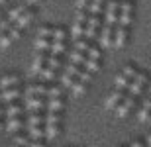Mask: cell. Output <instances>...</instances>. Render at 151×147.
I'll use <instances>...</instances> for the list:
<instances>
[{
    "mask_svg": "<svg viewBox=\"0 0 151 147\" xmlns=\"http://www.w3.org/2000/svg\"><path fill=\"white\" fill-rule=\"evenodd\" d=\"M118 16H120V2L118 0H106L104 14H102V22L106 24V26H116Z\"/></svg>",
    "mask_w": 151,
    "mask_h": 147,
    "instance_id": "cell-1",
    "label": "cell"
},
{
    "mask_svg": "<svg viewBox=\"0 0 151 147\" xmlns=\"http://www.w3.org/2000/svg\"><path fill=\"white\" fill-rule=\"evenodd\" d=\"M114 28H116V26H106V24H102L100 34H98V45H100L102 49L114 47Z\"/></svg>",
    "mask_w": 151,
    "mask_h": 147,
    "instance_id": "cell-2",
    "label": "cell"
},
{
    "mask_svg": "<svg viewBox=\"0 0 151 147\" xmlns=\"http://www.w3.org/2000/svg\"><path fill=\"white\" fill-rule=\"evenodd\" d=\"M24 108L28 112H39L47 108V102L43 100V96H24Z\"/></svg>",
    "mask_w": 151,
    "mask_h": 147,
    "instance_id": "cell-3",
    "label": "cell"
},
{
    "mask_svg": "<svg viewBox=\"0 0 151 147\" xmlns=\"http://www.w3.org/2000/svg\"><path fill=\"white\" fill-rule=\"evenodd\" d=\"M128 37H129V29L126 28V26L116 24V28H114V47H116V49L124 47L128 43Z\"/></svg>",
    "mask_w": 151,
    "mask_h": 147,
    "instance_id": "cell-4",
    "label": "cell"
},
{
    "mask_svg": "<svg viewBox=\"0 0 151 147\" xmlns=\"http://www.w3.org/2000/svg\"><path fill=\"white\" fill-rule=\"evenodd\" d=\"M134 104H135V96H134V94L124 96V100L116 106V116H118V118H126V116L129 114V110L134 108Z\"/></svg>",
    "mask_w": 151,
    "mask_h": 147,
    "instance_id": "cell-5",
    "label": "cell"
},
{
    "mask_svg": "<svg viewBox=\"0 0 151 147\" xmlns=\"http://www.w3.org/2000/svg\"><path fill=\"white\" fill-rule=\"evenodd\" d=\"M47 53L45 51H37L35 53V59H34V65H32V75H39L41 71L45 69V65H47Z\"/></svg>",
    "mask_w": 151,
    "mask_h": 147,
    "instance_id": "cell-6",
    "label": "cell"
},
{
    "mask_svg": "<svg viewBox=\"0 0 151 147\" xmlns=\"http://www.w3.org/2000/svg\"><path fill=\"white\" fill-rule=\"evenodd\" d=\"M124 96H126V94H124V90H120V88H116V90H114L112 94H108L106 102H104L106 110H116V106L124 100Z\"/></svg>",
    "mask_w": 151,
    "mask_h": 147,
    "instance_id": "cell-7",
    "label": "cell"
},
{
    "mask_svg": "<svg viewBox=\"0 0 151 147\" xmlns=\"http://www.w3.org/2000/svg\"><path fill=\"white\" fill-rule=\"evenodd\" d=\"M18 98H22V92L18 86H10V88H4V90H0V100L2 102H14Z\"/></svg>",
    "mask_w": 151,
    "mask_h": 147,
    "instance_id": "cell-8",
    "label": "cell"
},
{
    "mask_svg": "<svg viewBox=\"0 0 151 147\" xmlns=\"http://www.w3.org/2000/svg\"><path fill=\"white\" fill-rule=\"evenodd\" d=\"M34 18H35V12H34V10H26V12L22 14V16L18 18L16 22H14V26H18L20 29H26V28L29 26V24L34 22Z\"/></svg>",
    "mask_w": 151,
    "mask_h": 147,
    "instance_id": "cell-9",
    "label": "cell"
},
{
    "mask_svg": "<svg viewBox=\"0 0 151 147\" xmlns=\"http://www.w3.org/2000/svg\"><path fill=\"white\" fill-rule=\"evenodd\" d=\"M47 88L49 86H45V85H29L26 88L24 96H47Z\"/></svg>",
    "mask_w": 151,
    "mask_h": 147,
    "instance_id": "cell-10",
    "label": "cell"
},
{
    "mask_svg": "<svg viewBox=\"0 0 151 147\" xmlns=\"http://www.w3.org/2000/svg\"><path fill=\"white\" fill-rule=\"evenodd\" d=\"M18 85H20V77L18 75H4V77H0V90L10 88V86H18Z\"/></svg>",
    "mask_w": 151,
    "mask_h": 147,
    "instance_id": "cell-11",
    "label": "cell"
},
{
    "mask_svg": "<svg viewBox=\"0 0 151 147\" xmlns=\"http://www.w3.org/2000/svg\"><path fill=\"white\" fill-rule=\"evenodd\" d=\"M24 110H26V108H24V106H20V104L8 102V106L4 108V116H8V118H20Z\"/></svg>",
    "mask_w": 151,
    "mask_h": 147,
    "instance_id": "cell-12",
    "label": "cell"
},
{
    "mask_svg": "<svg viewBox=\"0 0 151 147\" xmlns=\"http://www.w3.org/2000/svg\"><path fill=\"white\" fill-rule=\"evenodd\" d=\"M69 61L71 63H77V65H81V67H83L84 65V61H86V53H84V51H78V49H71L69 51Z\"/></svg>",
    "mask_w": 151,
    "mask_h": 147,
    "instance_id": "cell-13",
    "label": "cell"
},
{
    "mask_svg": "<svg viewBox=\"0 0 151 147\" xmlns=\"http://www.w3.org/2000/svg\"><path fill=\"white\" fill-rule=\"evenodd\" d=\"M114 85H116V88H120V90H128L129 85H132V79H129V77H126L124 73H120V75H116Z\"/></svg>",
    "mask_w": 151,
    "mask_h": 147,
    "instance_id": "cell-14",
    "label": "cell"
},
{
    "mask_svg": "<svg viewBox=\"0 0 151 147\" xmlns=\"http://www.w3.org/2000/svg\"><path fill=\"white\" fill-rule=\"evenodd\" d=\"M63 108H65L63 96H59V98H49V100H47V110H49V112H61Z\"/></svg>",
    "mask_w": 151,
    "mask_h": 147,
    "instance_id": "cell-15",
    "label": "cell"
},
{
    "mask_svg": "<svg viewBox=\"0 0 151 147\" xmlns=\"http://www.w3.org/2000/svg\"><path fill=\"white\" fill-rule=\"evenodd\" d=\"M37 77H39L41 80H43V82H51V80H55V79H57V71L45 65V69H43V71H41V73L37 75Z\"/></svg>",
    "mask_w": 151,
    "mask_h": 147,
    "instance_id": "cell-16",
    "label": "cell"
},
{
    "mask_svg": "<svg viewBox=\"0 0 151 147\" xmlns=\"http://www.w3.org/2000/svg\"><path fill=\"white\" fill-rule=\"evenodd\" d=\"M24 125H26V124H24L20 118H8V122H6V130H8V131H14V133H18V131L22 130Z\"/></svg>",
    "mask_w": 151,
    "mask_h": 147,
    "instance_id": "cell-17",
    "label": "cell"
},
{
    "mask_svg": "<svg viewBox=\"0 0 151 147\" xmlns=\"http://www.w3.org/2000/svg\"><path fill=\"white\" fill-rule=\"evenodd\" d=\"M84 26H86V24L73 22V26H71V37H73V39H81V37H84Z\"/></svg>",
    "mask_w": 151,
    "mask_h": 147,
    "instance_id": "cell-18",
    "label": "cell"
},
{
    "mask_svg": "<svg viewBox=\"0 0 151 147\" xmlns=\"http://www.w3.org/2000/svg\"><path fill=\"white\" fill-rule=\"evenodd\" d=\"M28 10V8H26V4H18V6H12L10 10H8V18H10L12 22H16L18 18L22 16L24 12Z\"/></svg>",
    "mask_w": 151,
    "mask_h": 147,
    "instance_id": "cell-19",
    "label": "cell"
},
{
    "mask_svg": "<svg viewBox=\"0 0 151 147\" xmlns=\"http://www.w3.org/2000/svg\"><path fill=\"white\" fill-rule=\"evenodd\" d=\"M45 124V116H41V114H37V112H29V116H28V122H26V125H43Z\"/></svg>",
    "mask_w": 151,
    "mask_h": 147,
    "instance_id": "cell-20",
    "label": "cell"
},
{
    "mask_svg": "<svg viewBox=\"0 0 151 147\" xmlns=\"http://www.w3.org/2000/svg\"><path fill=\"white\" fill-rule=\"evenodd\" d=\"M75 80H77V77H73V75H69L63 71L61 77H59V85L63 86V88H71V86L75 85Z\"/></svg>",
    "mask_w": 151,
    "mask_h": 147,
    "instance_id": "cell-21",
    "label": "cell"
},
{
    "mask_svg": "<svg viewBox=\"0 0 151 147\" xmlns=\"http://www.w3.org/2000/svg\"><path fill=\"white\" fill-rule=\"evenodd\" d=\"M28 136L32 139H41V137H45V128H41V125H29Z\"/></svg>",
    "mask_w": 151,
    "mask_h": 147,
    "instance_id": "cell-22",
    "label": "cell"
},
{
    "mask_svg": "<svg viewBox=\"0 0 151 147\" xmlns=\"http://www.w3.org/2000/svg\"><path fill=\"white\" fill-rule=\"evenodd\" d=\"M65 51H67L65 41H55V39H51V49H49V53H53V55H63Z\"/></svg>",
    "mask_w": 151,
    "mask_h": 147,
    "instance_id": "cell-23",
    "label": "cell"
},
{
    "mask_svg": "<svg viewBox=\"0 0 151 147\" xmlns=\"http://www.w3.org/2000/svg\"><path fill=\"white\" fill-rule=\"evenodd\" d=\"M35 51H47L51 49V39H45V37H35V43H34Z\"/></svg>",
    "mask_w": 151,
    "mask_h": 147,
    "instance_id": "cell-24",
    "label": "cell"
},
{
    "mask_svg": "<svg viewBox=\"0 0 151 147\" xmlns=\"http://www.w3.org/2000/svg\"><path fill=\"white\" fill-rule=\"evenodd\" d=\"M59 124H45V137L47 139H55L59 136Z\"/></svg>",
    "mask_w": 151,
    "mask_h": 147,
    "instance_id": "cell-25",
    "label": "cell"
},
{
    "mask_svg": "<svg viewBox=\"0 0 151 147\" xmlns=\"http://www.w3.org/2000/svg\"><path fill=\"white\" fill-rule=\"evenodd\" d=\"M83 67L94 75V73H98V71H100V61H98V59H88V57H86V61H84Z\"/></svg>",
    "mask_w": 151,
    "mask_h": 147,
    "instance_id": "cell-26",
    "label": "cell"
},
{
    "mask_svg": "<svg viewBox=\"0 0 151 147\" xmlns=\"http://www.w3.org/2000/svg\"><path fill=\"white\" fill-rule=\"evenodd\" d=\"M86 86H88V82H83V80H75V85L71 86V90H73L75 96H81V94H84L86 92Z\"/></svg>",
    "mask_w": 151,
    "mask_h": 147,
    "instance_id": "cell-27",
    "label": "cell"
},
{
    "mask_svg": "<svg viewBox=\"0 0 151 147\" xmlns=\"http://www.w3.org/2000/svg\"><path fill=\"white\" fill-rule=\"evenodd\" d=\"M61 55H53V53H49V57H47V67L55 69V71H59V69H63V63L61 59H59Z\"/></svg>",
    "mask_w": 151,
    "mask_h": 147,
    "instance_id": "cell-28",
    "label": "cell"
},
{
    "mask_svg": "<svg viewBox=\"0 0 151 147\" xmlns=\"http://www.w3.org/2000/svg\"><path fill=\"white\" fill-rule=\"evenodd\" d=\"M86 57H88V59H98V61H100L102 59V47L100 45H90L88 49H86Z\"/></svg>",
    "mask_w": 151,
    "mask_h": 147,
    "instance_id": "cell-29",
    "label": "cell"
},
{
    "mask_svg": "<svg viewBox=\"0 0 151 147\" xmlns=\"http://www.w3.org/2000/svg\"><path fill=\"white\" fill-rule=\"evenodd\" d=\"M53 26H41L37 29V37H45V39H53Z\"/></svg>",
    "mask_w": 151,
    "mask_h": 147,
    "instance_id": "cell-30",
    "label": "cell"
},
{
    "mask_svg": "<svg viewBox=\"0 0 151 147\" xmlns=\"http://www.w3.org/2000/svg\"><path fill=\"white\" fill-rule=\"evenodd\" d=\"M73 47L78 51H84L86 53V49L90 47V39H86V37H81V39H73Z\"/></svg>",
    "mask_w": 151,
    "mask_h": 147,
    "instance_id": "cell-31",
    "label": "cell"
},
{
    "mask_svg": "<svg viewBox=\"0 0 151 147\" xmlns=\"http://www.w3.org/2000/svg\"><path fill=\"white\" fill-rule=\"evenodd\" d=\"M63 96V86L61 85H51L47 88V98H59Z\"/></svg>",
    "mask_w": 151,
    "mask_h": 147,
    "instance_id": "cell-32",
    "label": "cell"
},
{
    "mask_svg": "<svg viewBox=\"0 0 151 147\" xmlns=\"http://www.w3.org/2000/svg\"><path fill=\"white\" fill-rule=\"evenodd\" d=\"M81 69H83L81 65H77V63H71V61H67V65H63V71H65V73H69V75H73V77H77Z\"/></svg>",
    "mask_w": 151,
    "mask_h": 147,
    "instance_id": "cell-33",
    "label": "cell"
},
{
    "mask_svg": "<svg viewBox=\"0 0 151 147\" xmlns=\"http://www.w3.org/2000/svg\"><path fill=\"white\" fill-rule=\"evenodd\" d=\"M134 10H135V4L132 2V0L120 2V12H124V14H134Z\"/></svg>",
    "mask_w": 151,
    "mask_h": 147,
    "instance_id": "cell-34",
    "label": "cell"
},
{
    "mask_svg": "<svg viewBox=\"0 0 151 147\" xmlns=\"http://www.w3.org/2000/svg\"><path fill=\"white\" fill-rule=\"evenodd\" d=\"M132 20H134V14H124V12H120V16H118V24L120 26H126V28H129Z\"/></svg>",
    "mask_w": 151,
    "mask_h": 147,
    "instance_id": "cell-35",
    "label": "cell"
},
{
    "mask_svg": "<svg viewBox=\"0 0 151 147\" xmlns=\"http://www.w3.org/2000/svg\"><path fill=\"white\" fill-rule=\"evenodd\" d=\"M12 41H14V37H12L8 32L2 34V35H0V49H8V47L12 45Z\"/></svg>",
    "mask_w": 151,
    "mask_h": 147,
    "instance_id": "cell-36",
    "label": "cell"
},
{
    "mask_svg": "<svg viewBox=\"0 0 151 147\" xmlns=\"http://www.w3.org/2000/svg\"><path fill=\"white\" fill-rule=\"evenodd\" d=\"M53 39H55V41H65V39H67V29L61 28V26L55 28V29H53Z\"/></svg>",
    "mask_w": 151,
    "mask_h": 147,
    "instance_id": "cell-37",
    "label": "cell"
},
{
    "mask_svg": "<svg viewBox=\"0 0 151 147\" xmlns=\"http://www.w3.org/2000/svg\"><path fill=\"white\" fill-rule=\"evenodd\" d=\"M143 86H145V85H141V82H137V80H132V85H129L128 92H129V94H134V96H137V94H141Z\"/></svg>",
    "mask_w": 151,
    "mask_h": 147,
    "instance_id": "cell-38",
    "label": "cell"
},
{
    "mask_svg": "<svg viewBox=\"0 0 151 147\" xmlns=\"http://www.w3.org/2000/svg\"><path fill=\"white\" fill-rule=\"evenodd\" d=\"M61 122V114L59 112H49L45 116V124H59Z\"/></svg>",
    "mask_w": 151,
    "mask_h": 147,
    "instance_id": "cell-39",
    "label": "cell"
},
{
    "mask_svg": "<svg viewBox=\"0 0 151 147\" xmlns=\"http://www.w3.org/2000/svg\"><path fill=\"white\" fill-rule=\"evenodd\" d=\"M77 79H78V80H83V82H90V79H92V73H90V71H86V69L83 67L81 71H78Z\"/></svg>",
    "mask_w": 151,
    "mask_h": 147,
    "instance_id": "cell-40",
    "label": "cell"
},
{
    "mask_svg": "<svg viewBox=\"0 0 151 147\" xmlns=\"http://www.w3.org/2000/svg\"><path fill=\"white\" fill-rule=\"evenodd\" d=\"M149 118H151V110H147V108H139L137 120H139L141 124H143V122H149Z\"/></svg>",
    "mask_w": 151,
    "mask_h": 147,
    "instance_id": "cell-41",
    "label": "cell"
},
{
    "mask_svg": "<svg viewBox=\"0 0 151 147\" xmlns=\"http://www.w3.org/2000/svg\"><path fill=\"white\" fill-rule=\"evenodd\" d=\"M122 73L126 75V77H129V79L134 80V77L137 75V69H135V65H132V63H129V65H126V67H124Z\"/></svg>",
    "mask_w": 151,
    "mask_h": 147,
    "instance_id": "cell-42",
    "label": "cell"
},
{
    "mask_svg": "<svg viewBox=\"0 0 151 147\" xmlns=\"http://www.w3.org/2000/svg\"><path fill=\"white\" fill-rule=\"evenodd\" d=\"M86 20H88V10H77V14H75V22L86 24Z\"/></svg>",
    "mask_w": 151,
    "mask_h": 147,
    "instance_id": "cell-43",
    "label": "cell"
},
{
    "mask_svg": "<svg viewBox=\"0 0 151 147\" xmlns=\"http://www.w3.org/2000/svg\"><path fill=\"white\" fill-rule=\"evenodd\" d=\"M14 145L28 147L29 145V137H26V136H16V137H14Z\"/></svg>",
    "mask_w": 151,
    "mask_h": 147,
    "instance_id": "cell-44",
    "label": "cell"
},
{
    "mask_svg": "<svg viewBox=\"0 0 151 147\" xmlns=\"http://www.w3.org/2000/svg\"><path fill=\"white\" fill-rule=\"evenodd\" d=\"M134 80H137V82H141V85H147L149 82V77H147V73H143V71H137V75L134 77Z\"/></svg>",
    "mask_w": 151,
    "mask_h": 147,
    "instance_id": "cell-45",
    "label": "cell"
},
{
    "mask_svg": "<svg viewBox=\"0 0 151 147\" xmlns=\"http://www.w3.org/2000/svg\"><path fill=\"white\" fill-rule=\"evenodd\" d=\"M90 2H92V0H77V2H75V8H77V10H88Z\"/></svg>",
    "mask_w": 151,
    "mask_h": 147,
    "instance_id": "cell-46",
    "label": "cell"
},
{
    "mask_svg": "<svg viewBox=\"0 0 151 147\" xmlns=\"http://www.w3.org/2000/svg\"><path fill=\"white\" fill-rule=\"evenodd\" d=\"M28 147H47L43 141H39V139H34V141H29V145Z\"/></svg>",
    "mask_w": 151,
    "mask_h": 147,
    "instance_id": "cell-47",
    "label": "cell"
},
{
    "mask_svg": "<svg viewBox=\"0 0 151 147\" xmlns=\"http://www.w3.org/2000/svg\"><path fill=\"white\" fill-rule=\"evenodd\" d=\"M143 108H147V110H151V96L143 100Z\"/></svg>",
    "mask_w": 151,
    "mask_h": 147,
    "instance_id": "cell-48",
    "label": "cell"
},
{
    "mask_svg": "<svg viewBox=\"0 0 151 147\" xmlns=\"http://www.w3.org/2000/svg\"><path fill=\"white\" fill-rule=\"evenodd\" d=\"M129 147H145V145H143L141 141H132V143H129Z\"/></svg>",
    "mask_w": 151,
    "mask_h": 147,
    "instance_id": "cell-49",
    "label": "cell"
},
{
    "mask_svg": "<svg viewBox=\"0 0 151 147\" xmlns=\"http://www.w3.org/2000/svg\"><path fill=\"white\" fill-rule=\"evenodd\" d=\"M92 2H96V4H102V6L106 4V0H92Z\"/></svg>",
    "mask_w": 151,
    "mask_h": 147,
    "instance_id": "cell-50",
    "label": "cell"
},
{
    "mask_svg": "<svg viewBox=\"0 0 151 147\" xmlns=\"http://www.w3.org/2000/svg\"><path fill=\"white\" fill-rule=\"evenodd\" d=\"M39 0H26V4H37Z\"/></svg>",
    "mask_w": 151,
    "mask_h": 147,
    "instance_id": "cell-51",
    "label": "cell"
},
{
    "mask_svg": "<svg viewBox=\"0 0 151 147\" xmlns=\"http://www.w3.org/2000/svg\"><path fill=\"white\" fill-rule=\"evenodd\" d=\"M147 143H149V147H151V133L147 136Z\"/></svg>",
    "mask_w": 151,
    "mask_h": 147,
    "instance_id": "cell-52",
    "label": "cell"
},
{
    "mask_svg": "<svg viewBox=\"0 0 151 147\" xmlns=\"http://www.w3.org/2000/svg\"><path fill=\"white\" fill-rule=\"evenodd\" d=\"M2 130H6V125L2 124V122H0V131H2Z\"/></svg>",
    "mask_w": 151,
    "mask_h": 147,
    "instance_id": "cell-53",
    "label": "cell"
},
{
    "mask_svg": "<svg viewBox=\"0 0 151 147\" xmlns=\"http://www.w3.org/2000/svg\"><path fill=\"white\" fill-rule=\"evenodd\" d=\"M2 116H4V110H2V108H0V118H2Z\"/></svg>",
    "mask_w": 151,
    "mask_h": 147,
    "instance_id": "cell-54",
    "label": "cell"
},
{
    "mask_svg": "<svg viewBox=\"0 0 151 147\" xmlns=\"http://www.w3.org/2000/svg\"><path fill=\"white\" fill-rule=\"evenodd\" d=\"M4 2H6V0H0V6H2V4H4Z\"/></svg>",
    "mask_w": 151,
    "mask_h": 147,
    "instance_id": "cell-55",
    "label": "cell"
},
{
    "mask_svg": "<svg viewBox=\"0 0 151 147\" xmlns=\"http://www.w3.org/2000/svg\"><path fill=\"white\" fill-rule=\"evenodd\" d=\"M2 34H4V32H2V29H0V35H2Z\"/></svg>",
    "mask_w": 151,
    "mask_h": 147,
    "instance_id": "cell-56",
    "label": "cell"
},
{
    "mask_svg": "<svg viewBox=\"0 0 151 147\" xmlns=\"http://www.w3.org/2000/svg\"><path fill=\"white\" fill-rule=\"evenodd\" d=\"M12 147H20V145H12Z\"/></svg>",
    "mask_w": 151,
    "mask_h": 147,
    "instance_id": "cell-57",
    "label": "cell"
},
{
    "mask_svg": "<svg viewBox=\"0 0 151 147\" xmlns=\"http://www.w3.org/2000/svg\"><path fill=\"white\" fill-rule=\"evenodd\" d=\"M149 94H151V88H149Z\"/></svg>",
    "mask_w": 151,
    "mask_h": 147,
    "instance_id": "cell-58",
    "label": "cell"
},
{
    "mask_svg": "<svg viewBox=\"0 0 151 147\" xmlns=\"http://www.w3.org/2000/svg\"><path fill=\"white\" fill-rule=\"evenodd\" d=\"M149 122H151V118H149Z\"/></svg>",
    "mask_w": 151,
    "mask_h": 147,
    "instance_id": "cell-59",
    "label": "cell"
}]
</instances>
